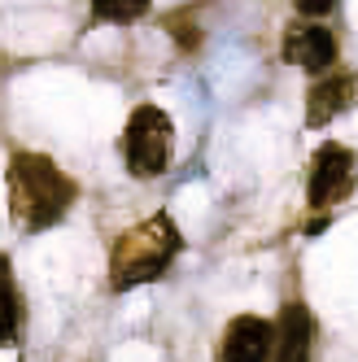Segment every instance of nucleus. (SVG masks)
I'll return each instance as SVG.
<instances>
[{"instance_id": "1", "label": "nucleus", "mask_w": 358, "mask_h": 362, "mask_svg": "<svg viewBox=\"0 0 358 362\" xmlns=\"http://www.w3.org/2000/svg\"><path fill=\"white\" fill-rule=\"evenodd\" d=\"M70 205H74V184L53 158H44V153H13L9 158V214L27 231L62 223Z\"/></svg>"}, {"instance_id": "2", "label": "nucleus", "mask_w": 358, "mask_h": 362, "mask_svg": "<svg viewBox=\"0 0 358 362\" xmlns=\"http://www.w3.org/2000/svg\"><path fill=\"white\" fill-rule=\"evenodd\" d=\"M184 249V236L171 223V214H153L136 223L132 231H122L110 249V288L114 293H132L140 284H153L171 271V262Z\"/></svg>"}, {"instance_id": "3", "label": "nucleus", "mask_w": 358, "mask_h": 362, "mask_svg": "<svg viewBox=\"0 0 358 362\" xmlns=\"http://www.w3.org/2000/svg\"><path fill=\"white\" fill-rule=\"evenodd\" d=\"M171 148H175V127L166 110L158 105L132 110V118L122 127V162L132 170V179H158L171 166Z\"/></svg>"}, {"instance_id": "4", "label": "nucleus", "mask_w": 358, "mask_h": 362, "mask_svg": "<svg viewBox=\"0 0 358 362\" xmlns=\"http://www.w3.org/2000/svg\"><path fill=\"white\" fill-rule=\"evenodd\" d=\"M354 179H358V158L337 144V140H328L315 148V158H311V184H306V201L315 205V210H328V205H337L341 197L354 192Z\"/></svg>"}, {"instance_id": "5", "label": "nucleus", "mask_w": 358, "mask_h": 362, "mask_svg": "<svg viewBox=\"0 0 358 362\" xmlns=\"http://www.w3.org/2000/svg\"><path fill=\"white\" fill-rule=\"evenodd\" d=\"M214 362H275V323L258 315H236L214 349Z\"/></svg>"}, {"instance_id": "6", "label": "nucleus", "mask_w": 358, "mask_h": 362, "mask_svg": "<svg viewBox=\"0 0 358 362\" xmlns=\"http://www.w3.org/2000/svg\"><path fill=\"white\" fill-rule=\"evenodd\" d=\"M284 62L301 66L306 74H332L337 62V35L319 22H297L284 31Z\"/></svg>"}, {"instance_id": "7", "label": "nucleus", "mask_w": 358, "mask_h": 362, "mask_svg": "<svg viewBox=\"0 0 358 362\" xmlns=\"http://www.w3.org/2000/svg\"><path fill=\"white\" fill-rule=\"evenodd\" d=\"M358 105V74L337 70L306 92V127H328Z\"/></svg>"}, {"instance_id": "8", "label": "nucleus", "mask_w": 358, "mask_h": 362, "mask_svg": "<svg viewBox=\"0 0 358 362\" xmlns=\"http://www.w3.org/2000/svg\"><path fill=\"white\" fill-rule=\"evenodd\" d=\"M315 323L301 301H284L275 319V362H311Z\"/></svg>"}, {"instance_id": "9", "label": "nucleus", "mask_w": 358, "mask_h": 362, "mask_svg": "<svg viewBox=\"0 0 358 362\" xmlns=\"http://www.w3.org/2000/svg\"><path fill=\"white\" fill-rule=\"evenodd\" d=\"M149 0H92V18L96 22H136L144 18Z\"/></svg>"}, {"instance_id": "10", "label": "nucleus", "mask_w": 358, "mask_h": 362, "mask_svg": "<svg viewBox=\"0 0 358 362\" xmlns=\"http://www.w3.org/2000/svg\"><path fill=\"white\" fill-rule=\"evenodd\" d=\"M18 327H22V310H18V288H13V279H9V271H5V345H13L18 341Z\"/></svg>"}, {"instance_id": "11", "label": "nucleus", "mask_w": 358, "mask_h": 362, "mask_svg": "<svg viewBox=\"0 0 358 362\" xmlns=\"http://www.w3.org/2000/svg\"><path fill=\"white\" fill-rule=\"evenodd\" d=\"M301 18H328L332 9H337V0H293Z\"/></svg>"}]
</instances>
